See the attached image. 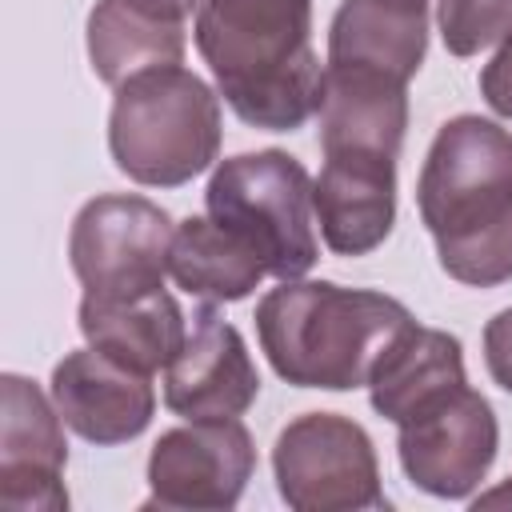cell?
Listing matches in <instances>:
<instances>
[{
  "mask_svg": "<svg viewBox=\"0 0 512 512\" xmlns=\"http://www.w3.org/2000/svg\"><path fill=\"white\" fill-rule=\"evenodd\" d=\"M316 116L324 152L400 156L408 128V84L372 68L324 64V92Z\"/></svg>",
  "mask_w": 512,
  "mask_h": 512,
  "instance_id": "cell-14",
  "label": "cell"
},
{
  "mask_svg": "<svg viewBox=\"0 0 512 512\" xmlns=\"http://www.w3.org/2000/svg\"><path fill=\"white\" fill-rule=\"evenodd\" d=\"M484 364H488V376L504 392H512V308L496 312L484 324Z\"/></svg>",
  "mask_w": 512,
  "mask_h": 512,
  "instance_id": "cell-21",
  "label": "cell"
},
{
  "mask_svg": "<svg viewBox=\"0 0 512 512\" xmlns=\"http://www.w3.org/2000/svg\"><path fill=\"white\" fill-rule=\"evenodd\" d=\"M0 508L64 512V416L28 376H0Z\"/></svg>",
  "mask_w": 512,
  "mask_h": 512,
  "instance_id": "cell-10",
  "label": "cell"
},
{
  "mask_svg": "<svg viewBox=\"0 0 512 512\" xmlns=\"http://www.w3.org/2000/svg\"><path fill=\"white\" fill-rule=\"evenodd\" d=\"M472 504H476V508H496V504H512V476H508V484H500V488H492V492L476 496Z\"/></svg>",
  "mask_w": 512,
  "mask_h": 512,
  "instance_id": "cell-24",
  "label": "cell"
},
{
  "mask_svg": "<svg viewBox=\"0 0 512 512\" xmlns=\"http://www.w3.org/2000/svg\"><path fill=\"white\" fill-rule=\"evenodd\" d=\"M260 396V372L236 324L216 304L192 312L184 348L164 368V404L184 420H240Z\"/></svg>",
  "mask_w": 512,
  "mask_h": 512,
  "instance_id": "cell-11",
  "label": "cell"
},
{
  "mask_svg": "<svg viewBox=\"0 0 512 512\" xmlns=\"http://www.w3.org/2000/svg\"><path fill=\"white\" fill-rule=\"evenodd\" d=\"M48 396L64 424L100 448L136 440L156 412V388L152 376L100 352V348H76L52 368Z\"/></svg>",
  "mask_w": 512,
  "mask_h": 512,
  "instance_id": "cell-12",
  "label": "cell"
},
{
  "mask_svg": "<svg viewBox=\"0 0 512 512\" xmlns=\"http://www.w3.org/2000/svg\"><path fill=\"white\" fill-rule=\"evenodd\" d=\"M204 204L208 216L232 228L280 280H300L320 260L312 228V176L280 148L220 160L204 188Z\"/></svg>",
  "mask_w": 512,
  "mask_h": 512,
  "instance_id": "cell-5",
  "label": "cell"
},
{
  "mask_svg": "<svg viewBox=\"0 0 512 512\" xmlns=\"http://www.w3.org/2000/svg\"><path fill=\"white\" fill-rule=\"evenodd\" d=\"M412 312L372 288L332 280H280L256 304V336L272 372L296 388H364L380 352L412 328Z\"/></svg>",
  "mask_w": 512,
  "mask_h": 512,
  "instance_id": "cell-3",
  "label": "cell"
},
{
  "mask_svg": "<svg viewBox=\"0 0 512 512\" xmlns=\"http://www.w3.org/2000/svg\"><path fill=\"white\" fill-rule=\"evenodd\" d=\"M168 272L188 296L208 304H236L268 276L264 260L212 216H188L176 224Z\"/></svg>",
  "mask_w": 512,
  "mask_h": 512,
  "instance_id": "cell-19",
  "label": "cell"
},
{
  "mask_svg": "<svg viewBox=\"0 0 512 512\" xmlns=\"http://www.w3.org/2000/svg\"><path fill=\"white\" fill-rule=\"evenodd\" d=\"M80 332L92 348L140 368V372H160L176 360L184 348L188 324L172 292L156 288L144 296H88L80 300Z\"/></svg>",
  "mask_w": 512,
  "mask_h": 512,
  "instance_id": "cell-16",
  "label": "cell"
},
{
  "mask_svg": "<svg viewBox=\"0 0 512 512\" xmlns=\"http://www.w3.org/2000/svg\"><path fill=\"white\" fill-rule=\"evenodd\" d=\"M192 36L244 124L296 132L316 116L324 64L312 48V0H200Z\"/></svg>",
  "mask_w": 512,
  "mask_h": 512,
  "instance_id": "cell-2",
  "label": "cell"
},
{
  "mask_svg": "<svg viewBox=\"0 0 512 512\" xmlns=\"http://www.w3.org/2000/svg\"><path fill=\"white\" fill-rule=\"evenodd\" d=\"M464 384V348L452 332L440 328H404L376 360L368 376V400L372 408L400 424L432 396Z\"/></svg>",
  "mask_w": 512,
  "mask_h": 512,
  "instance_id": "cell-17",
  "label": "cell"
},
{
  "mask_svg": "<svg viewBox=\"0 0 512 512\" xmlns=\"http://www.w3.org/2000/svg\"><path fill=\"white\" fill-rule=\"evenodd\" d=\"M396 428V456L404 476L440 500H468L500 448L496 412L476 388H468V380L432 396Z\"/></svg>",
  "mask_w": 512,
  "mask_h": 512,
  "instance_id": "cell-8",
  "label": "cell"
},
{
  "mask_svg": "<svg viewBox=\"0 0 512 512\" xmlns=\"http://www.w3.org/2000/svg\"><path fill=\"white\" fill-rule=\"evenodd\" d=\"M436 24L452 56H476L512 36V0H440Z\"/></svg>",
  "mask_w": 512,
  "mask_h": 512,
  "instance_id": "cell-20",
  "label": "cell"
},
{
  "mask_svg": "<svg viewBox=\"0 0 512 512\" xmlns=\"http://www.w3.org/2000/svg\"><path fill=\"white\" fill-rule=\"evenodd\" d=\"M428 52V0H340L328 24V64L412 80Z\"/></svg>",
  "mask_w": 512,
  "mask_h": 512,
  "instance_id": "cell-15",
  "label": "cell"
},
{
  "mask_svg": "<svg viewBox=\"0 0 512 512\" xmlns=\"http://www.w3.org/2000/svg\"><path fill=\"white\" fill-rule=\"evenodd\" d=\"M256 472V444L240 420H188L160 432L148 456L144 508L228 512Z\"/></svg>",
  "mask_w": 512,
  "mask_h": 512,
  "instance_id": "cell-9",
  "label": "cell"
},
{
  "mask_svg": "<svg viewBox=\"0 0 512 512\" xmlns=\"http://www.w3.org/2000/svg\"><path fill=\"white\" fill-rule=\"evenodd\" d=\"M416 208L452 280H512V132L472 112L444 120L420 164Z\"/></svg>",
  "mask_w": 512,
  "mask_h": 512,
  "instance_id": "cell-1",
  "label": "cell"
},
{
  "mask_svg": "<svg viewBox=\"0 0 512 512\" xmlns=\"http://www.w3.org/2000/svg\"><path fill=\"white\" fill-rule=\"evenodd\" d=\"M172 216L144 196H96L68 232V260L88 296H144L164 288Z\"/></svg>",
  "mask_w": 512,
  "mask_h": 512,
  "instance_id": "cell-7",
  "label": "cell"
},
{
  "mask_svg": "<svg viewBox=\"0 0 512 512\" xmlns=\"http://www.w3.org/2000/svg\"><path fill=\"white\" fill-rule=\"evenodd\" d=\"M152 16H164V20H184L192 8H200V0H128Z\"/></svg>",
  "mask_w": 512,
  "mask_h": 512,
  "instance_id": "cell-23",
  "label": "cell"
},
{
  "mask_svg": "<svg viewBox=\"0 0 512 512\" xmlns=\"http://www.w3.org/2000/svg\"><path fill=\"white\" fill-rule=\"evenodd\" d=\"M220 96L184 64L152 68L116 88L108 152L144 188H180L220 152Z\"/></svg>",
  "mask_w": 512,
  "mask_h": 512,
  "instance_id": "cell-4",
  "label": "cell"
},
{
  "mask_svg": "<svg viewBox=\"0 0 512 512\" xmlns=\"http://www.w3.org/2000/svg\"><path fill=\"white\" fill-rule=\"evenodd\" d=\"M280 500L296 512L388 508L372 436L340 412L296 416L272 448Z\"/></svg>",
  "mask_w": 512,
  "mask_h": 512,
  "instance_id": "cell-6",
  "label": "cell"
},
{
  "mask_svg": "<svg viewBox=\"0 0 512 512\" xmlns=\"http://www.w3.org/2000/svg\"><path fill=\"white\" fill-rule=\"evenodd\" d=\"M312 216L328 252H376L396 224V156L324 152V168L312 180Z\"/></svg>",
  "mask_w": 512,
  "mask_h": 512,
  "instance_id": "cell-13",
  "label": "cell"
},
{
  "mask_svg": "<svg viewBox=\"0 0 512 512\" xmlns=\"http://www.w3.org/2000/svg\"><path fill=\"white\" fill-rule=\"evenodd\" d=\"M88 60L92 72L120 88L124 80L184 60L180 20L152 16L128 0H96L88 12Z\"/></svg>",
  "mask_w": 512,
  "mask_h": 512,
  "instance_id": "cell-18",
  "label": "cell"
},
{
  "mask_svg": "<svg viewBox=\"0 0 512 512\" xmlns=\"http://www.w3.org/2000/svg\"><path fill=\"white\" fill-rule=\"evenodd\" d=\"M480 96H484V104L496 112V116H504V120H512V36L496 48V56L484 64V72H480Z\"/></svg>",
  "mask_w": 512,
  "mask_h": 512,
  "instance_id": "cell-22",
  "label": "cell"
}]
</instances>
